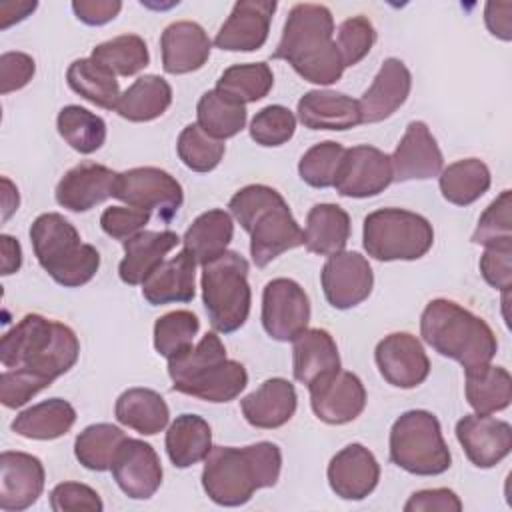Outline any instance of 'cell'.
I'll return each instance as SVG.
<instances>
[{
    "instance_id": "6da1fadb",
    "label": "cell",
    "mask_w": 512,
    "mask_h": 512,
    "mask_svg": "<svg viewBox=\"0 0 512 512\" xmlns=\"http://www.w3.org/2000/svg\"><path fill=\"white\" fill-rule=\"evenodd\" d=\"M80 356L74 330L40 314H26L0 340V402L20 408L56 378L66 374Z\"/></svg>"
},
{
    "instance_id": "7a4b0ae2",
    "label": "cell",
    "mask_w": 512,
    "mask_h": 512,
    "mask_svg": "<svg viewBox=\"0 0 512 512\" xmlns=\"http://www.w3.org/2000/svg\"><path fill=\"white\" fill-rule=\"evenodd\" d=\"M332 36L334 18L324 4H296L288 12L272 58L286 60L306 82L334 84L342 78L344 62Z\"/></svg>"
},
{
    "instance_id": "3957f363",
    "label": "cell",
    "mask_w": 512,
    "mask_h": 512,
    "mask_svg": "<svg viewBox=\"0 0 512 512\" xmlns=\"http://www.w3.org/2000/svg\"><path fill=\"white\" fill-rule=\"evenodd\" d=\"M202 488L218 506H242L260 488L280 478L282 452L274 442H256L244 448L212 446L204 460Z\"/></svg>"
},
{
    "instance_id": "277c9868",
    "label": "cell",
    "mask_w": 512,
    "mask_h": 512,
    "mask_svg": "<svg viewBox=\"0 0 512 512\" xmlns=\"http://www.w3.org/2000/svg\"><path fill=\"white\" fill-rule=\"evenodd\" d=\"M228 208L250 234V256L258 268L304 244V230L292 216L284 196L272 186H244L230 198Z\"/></svg>"
},
{
    "instance_id": "5b68a950",
    "label": "cell",
    "mask_w": 512,
    "mask_h": 512,
    "mask_svg": "<svg viewBox=\"0 0 512 512\" xmlns=\"http://www.w3.org/2000/svg\"><path fill=\"white\" fill-rule=\"evenodd\" d=\"M420 334L440 356L456 360L464 370L490 364L498 340L492 328L454 300H430L420 316Z\"/></svg>"
},
{
    "instance_id": "8992f818",
    "label": "cell",
    "mask_w": 512,
    "mask_h": 512,
    "mask_svg": "<svg viewBox=\"0 0 512 512\" xmlns=\"http://www.w3.org/2000/svg\"><path fill=\"white\" fill-rule=\"evenodd\" d=\"M172 390L206 402H230L248 384L246 368L226 358L222 340L208 332L202 340L168 360Z\"/></svg>"
},
{
    "instance_id": "52a82bcc",
    "label": "cell",
    "mask_w": 512,
    "mask_h": 512,
    "mask_svg": "<svg viewBox=\"0 0 512 512\" xmlns=\"http://www.w3.org/2000/svg\"><path fill=\"white\" fill-rule=\"evenodd\" d=\"M30 242L38 264L60 286H84L100 268V252L82 242L74 224L58 212L40 214L32 222Z\"/></svg>"
},
{
    "instance_id": "ba28073f",
    "label": "cell",
    "mask_w": 512,
    "mask_h": 512,
    "mask_svg": "<svg viewBox=\"0 0 512 512\" xmlns=\"http://www.w3.org/2000/svg\"><path fill=\"white\" fill-rule=\"evenodd\" d=\"M202 300L212 328L230 334L242 328L250 314L252 292L248 262L238 252L226 250L202 266Z\"/></svg>"
},
{
    "instance_id": "9c48e42d",
    "label": "cell",
    "mask_w": 512,
    "mask_h": 512,
    "mask_svg": "<svg viewBox=\"0 0 512 512\" xmlns=\"http://www.w3.org/2000/svg\"><path fill=\"white\" fill-rule=\"evenodd\" d=\"M390 460L416 476L444 474L452 464V454L438 418L428 410L400 414L390 430Z\"/></svg>"
},
{
    "instance_id": "30bf717a",
    "label": "cell",
    "mask_w": 512,
    "mask_h": 512,
    "mask_svg": "<svg viewBox=\"0 0 512 512\" xmlns=\"http://www.w3.org/2000/svg\"><path fill=\"white\" fill-rule=\"evenodd\" d=\"M362 244L380 262L418 260L434 244L432 224L410 210L380 208L364 218Z\"/></svg>"
},
{
    "instance_id": "8fae6325",
    "label": "cell",
    "mask_w": 512,
    "mask_h": 512,
    "mask_svg": "<svg viewBox=\"0 0 512 512\" xmlns=\"http://www.w3.org/2000/svg\"><path fill=\"white\" fill-rule=\"evenodd\" d=\"M132 208L156 212L162 220L176 216L184 202L180 182L162 168L140 166L118 174L114 196Z\"/></svg>"
},
{
    "instance_id": "7c38bea8",
    "label": "cell",
    "mask_w": 512,
    "mask_h": 512,
    "mask_svg": "<svg viewBox=\"0 0 512 512\" xmlns=\"http://www.w3.org/2000/svg\"><path fill=\"white\" fill-rule=\"evenodd\" d=\"M310 322V300L290 278H274L262 292V326L278 342H292Z\"/></svg>"
},
{
    "instance_id": "4fadbf2b",
    "label": "cell",
    "mask_w": 512,
    "mask_h": 512,
    "mask_svg": "<svg viewBox=\"0 0 512 512\" xmlns=\"http://www.w3.org/2000/svg\"><path fill=\"white\" fill-rule=\"evenodd\" d=\"M320 282L328 304L348 310L362 304L374 286L370 262L360 252H338L328 256L320 272Z\"/></svg>"
},
{
    "instance_id": "5bb4252c",
    "label": "cell",
    "mask_w": 512,
    "mask_h": 512,
    "mask_svg": "<svg viewBox=\"0 0 512 512\" xmlns=\"http://www.w3.org/2000/svg\"><path fill=\"white\" fill-rule=\"evenodd\" d=\"M392 184L390 156L374 146L346 148L334 188L346 198H370Z\"/></svg>"
},
{
    "instance_id": "9a60e30c",
    "label": "cell",
    "mask_w": 512,
    "mask_h": 512,
    "mask_svg": "<svg viewBox=\"0 0 512 512\" xmlns=\"http://www.w3.org/2000/svg\"><path fill=\"white\" fill-rule=\"evenodd\" d=\"M308 392L312 412L326 424H348L356 420L366 406V388L362 380L348 370H338L312 382Z\"/></svg>"
},
{
    "instance_id": "2e32d148",
    "label": "cell",
    "mask_w": 512,
    "mask_h": 512,
    "mask_svg": "<svg viewBox=\"0 0 512 512\" xmlns=\"http://www.w3.org/2000/svg\"><path fill=\"white\" fill-rule=\"evenodd\" d=\"M382 378L396 388H416L430 374V360L420 340L408 332L384 336L374 350Z\"/></svg>"
},
{
    "instance_id": "e0dca14e",
    "label": "cell",
    "mask_w": 512,
    "mask_h": 512,
    "mask_svg": "<svg viewBox=\"0 0 512 512\" xmlns=\"http://www.w3.org/2000/svg\"><path fill=\"white\" fill-rule=\"evenodd\" d=\"M118 488L132 500H148L162 484V464L156 450L136 438H126L110 466Z\"/></svg>"
},
{
    "instance_id": "ac0fdd59",
    "label": "cell",
    "mask_w": 512,
    "mask_h": 512,
    "mask_svg": "<svg viewBox=\"0 0 512 512\" xmlns=\"http://www.w3.org/2000/svg\"><path fill=\"white\" fill-rule=\"evenodd\" d=\"M456 438L478 468H492L512 450V426L490 414H466L456 424Z\"/></svg>"
},
{
    "instance_id": "d6986e66",
    "label": "cell",
    "mask_w": 512,
    "mask_h": 512,
    "mask_svg": "<svg viewBox=\"0 0 512 512\" xmlns=\"http://www.w3.org/2000/svg\"><path fill=\"white\" fill-rule=\"evenodd\" d=\"M392 182L428 180L442 172L444 158L436 138L422 120L406 126L402 140L390 156Z\"/></svg>"
},
{
    "instance_id": "ffe728a7",
    "label": "cell",
    "mask_w": 512,
    "mask_h": 512,
    "mask_svg": "<svg viewBox=\"0 0 512 512\" xmlns=\"http://www.w3.org/2000/svg\"><path fill=\"white\" fill-rule=\"evenodd\" d=\"M276 2L270 0H240L234 4L230 16L220 26L214 44L228 52L260 50L270 32Z\"/></svg>"
},
{
    "instance_id": "44dd1931",
    "label": "cell",
    "mask_w": 512,
    "mask_h": 512,
    "mask_svg": "<svg viewBox=\"0 0 512 512\" xmlns=\"http://www.w3.org/2000/svg\"><path fill=\"white\" fill-rule=\"evenodd\" d=\"M326 476L342 500H364L378 486L380 464L366 446L354 442L332 456Z\"/></svg>"
},
{
    "instance_id": "7402d4cb",
    "label": "cell",
    "mask_w": 512,
    "mask_h": 512,
    "mask_svg": "<svg viewBox=\"0 0 512 512\" xmlns=\"http://www.w3.org/2000/svg\"><path fill=\"white\" fill-rule=\"evenodd\" d=\"M44 466L26 452L6 450L0 454V508L20 512L30 508L44 490Z\"/></svg>"
},
{
    "instance_id": "603a6c76",
    "label": "cell",
    "mask_w": 512,
    "mask_h": 512,
    "mask_svg": "<svg viewBox=\"0 0 512 512\" xmlns=\"http://www.w3.org/2000/svg\"><path fill=\"white\" fill-rule=\"evenodd\" d=\"M118 172L96 162H80L70 168L56 186V202L70 212H86L114 196Z\"/></svg>"
},
{
    "instance_id": "cb8c5ba5",
    "label": "cell",
    "mask_w": 512,
    "mask_h": 512,
    "mask_svg": "<svg viewBox=\"0 0 512 512\" xmlns=\"http://www.w3.org/2000/svg\"><path fill=\"white\" fill-rule=\"evenodd\" d=\"M412 74L398 58H386L370 88L358 100L362 124H376L390 118L408 98Z\"/></svg>"
},
{
    "instance_id": "d4e9b609",
    "label": "cell",
    "mask_w": 512,
    "mask_h": 512,
    "mask_svg": "<svg viewBox=\"0 0 512 512\" xmlns=\"http://www.w3.org/2000/svg\"><path fill=\"white\" fill-rule=\"evenodd\" d=\"M162 68L168 74H188L200 70L210 58L212 42L204 28L190 20L172 22L160 36Z\"/></svg>"
},
{
    "instance_id": "484cf974",
    "label": "cell",
    "mask_w": 512,
    "mask_h": 512,
    "mask_svg": "<svg viewBox=\"0 0 512 512\" xmlns=\"http://www.w3.org/2000/svg\"><path fill=\"white\" fill-rule=\"evenodd\" d=\"M298 396L286 378H268L254 392L242 398L240 408L246 422L254 428H280L296 412Z\"/></svg>"
},
{
    "instance_id": "4316f807",
    "label": "cell",
    "mask_w": 512,
    "mask_h": 512,
    "mask_svg": "<svg viewBox=\"0 0 512 512\" xmlns=\"http://www.w3.org/2000/svg\"><path fill=\"white\" fill-rule=\"evenodd\" d=\"M180 242V236L172 230H142L128 238L122 242L124 258L118 266L120 280L130 286L142 284Z\"/></svg>"
},
{
    "instance_id": "83f0119b",
    "label": "cell",
    "mask_w": 512,
    "mask_h": 512,
    "mask_svg": "<svg viewBox=\"0 0 512 512\" xmlns=\"http://www.w3.org/2000/svg\"><path fill=\"white\" fill-rule=\"evenodd\" d=\"M298 120L308 130H348L362 124L358 100L332 90H310L298 100Z\"/></svg>"
},
{
    "instance_id": "f1b7e54d",
    "label": "cell",
    "mask_w": 512,
    "mask_h": 512,
    "mask_svg": "<svg viewBox=\"0 0 512 512\" xmlns=\"http://www.w3.org/2000/svg\"><path fill=\"white\" fill-rule=\"evenodd\" d=\"M194 276H196L194 256L188 250H180L170 260H164L142 282V296L152 306L190 302L196 294Z\"/></svg>"
},
{
    "instance_id": "f546056e",
    "label": "cell",
    "mask_w": 512,
    "mask_h": 512,
    "mask_svg": "<svg viewBox=\"0 0 512 512\" xmlns=\"http://www.w3.org/2000/svg\"><path fill=\"white\" fill-rule=\"evenodd\" d=\"M340 370L338 346L324 328H306L292 340V372L300 384L312 382Z\"/></svg>"
},
{
    "instance_id": "4dcf8cb0",
    "label": "cell",
    "mask_w": 512,
    "mask_h": 512,
    "mask_svg": "<svg viewBox=\"0 0 512 512\" xmlns=\"http://www.w3.org/2000/svg\"><path fill=\"white\" fill-rule=\"evenodd\" d=\"M350 238V216L338 204H316L304 226V246L312 254L332 256L344 250Z\"/></svg>"
},
{
    "instance_id": "1f68e13d",
    "label": "cell",
    "mask_w": 512,
    "mask_h": 512,
    "mask_svg": "<svg viewBox=\"0 0 512 512\" xmlns=\"http://www.w3.org/2000/svg\"><path fill=\"white\" fill-rule=\"evenodd\" d=\"M116 420L144 436L162 432L170 420L166 400L150 388H128L124 390L114 406Z\"/></svg>"
},
{
    "instance_id": "d6a6232c",
    "label": "cell",
    "mask_w": 512,
    "mask_h": 512,
    "mask_svg": "<svg viewBox=\"0 0 512 512\" xmlns=\"http://www.w3.org/2000/svg\"><path fill=\"white\" fill-rule=\"evenodd\" d=\"M76 422L74 406L64 398H50L20 412L10 428L30 440H56L64 436Z\"/></svg>"
},
{
    "instance_id": "836d02e7",
    "label": "cell",
    "mask_w": 512,
    "mask_h": 512,
    "mask_svg": "<svg viewBox=\"0 0 512 512\" xmlns=\"http://www.w3.org/2000/svg\"><path fill=\"white\" fill-rule=\"evenodd\" d=\"M212 450L210 424L198 414H180L166 432V452L176 468H190Z\"/></svg>"
},
{
    "instance_id": "e575fe53",
    "label": "cell",
    "mask_w": 512,
    "mask_h": 512,
    "mask_svg": "<svg viewBox=\"0 0 512 512\" xmlns=\"http://www.w3.org/2000/svg\"><path fill=\"white\" fill-rule=\"evenodd\" d=\"M232 236H234L232 216L222 208H214V210L202 212L190 224V228L182 238V244H184V250H188L194 256L196 264L204 266L226 252Z\"/></svg>"
},
{
    "instance_id": "d590c367",
    "label": "cell",
    "mask_w": 512,
    "mask_h": 512,
    "mask_svg": "<svg viewBox=\"0 0 512 512\" xmlns=\"http://www.w3.org/2000/svg\"><path fill=\"white\" fill-rule=\"evenodd\" d=\"M172 104L170 84L156 76L146 74L134 80L122 94L116 104L118 116L130 122H150L160 118Z\"/></svg>"
},
{
    "instance_id": "8d00e7d4",
    "label": "cell",
    "mask_w": 512,
    "mask_h": 512,
    "mask_svg": "<svg viewBox=\"0 0 512 512\" xmlns=\"http://www.w3.org/2000/svg\"><path fill=\"white\" fill-rule=\"evenodd\" d=\"M466 400L478 414H494L510 406L512 376L502 366L482 364L466 370Z\"/></svg>"
},
{
    "instance_id": "74e56055",
    "label": "cell",
    "mask_w": 512,
    "mask_h": 512,
    "mask_svg": "<svg viewBox=\"0 0 512 512\" xmlns=\"http://www.w3.org/2000/svg\"><path fill=\"white\" fill-rule=\"evenodd\" d=\"M66 82L84 100L104 110H116V104L120 100V86L116 74H112L94 58L74 60L66 70Z\"/></svg>"
},
{
    "instance_id": "f35d334b",
    "label": "cell",
    "mask_w": 512,
    "mask_h": 512,
    "mask_svg": "<svg viewBox=\"0 0 512 512\" xmlns=\"http://www.w3.org/2000/svg\"><path fill=\"white\" fill-rule=\"evenodd\" d=\"M492 176L480 158H464L448 164L440 172V192L444 200L454 206H468L484 196L490 188Z\"/></svg>"
},
{
    "instance_id": "ab89813d",
    "label": "cell",
    "mask_w": 512,
    "mask_h": 512,
    "mask_svg": "<svg viewBox=\"0 0 512 512\" xmlns=\"http://www.w3.org/2000/svg\"><path fill=\"white\" fill-rule=\"evenodd\" d=\"M198 126L216 140L236 136L246 126V106L226 96L220 90H208L200 96L196 106Z\"/></svg>"
},
{
    "instance_id": "60d3db41",
    "label": "cell",
    "mask_w": 512,
    "mask_h": 512,
    "mask_svg": "<svg viewBox=\"0 0 512 512\" xmlns=\"http://www.w3.org/2000/svg\"><path fill=\"white\" fill-rule=\"evenodd\" d=\"M128 436L122 432V428L100 422V424H90L86 426L74 442V454L76 460L94 472H106L110 470L114 456L120 448V444Z\"/></svg>"
},
{
    "instance_id": "b9f144b4",
    "label": "cell",
    "mask_w": 512,
    "mask_h": 512,
    "mask_svg": "<svg viewBox=\"0 0 512 512\" xmlns=\"http://www.w3.org/2000/svg\"><path fill=\"white\" fill-rule=\"evenodd\" d=\"M56 128L64 142L80 154H92L106 142V122L78 104L64 106L58 112Z\"/></svg>"
},
{
    "instance_id": "7bdbcfd3",
    "label": "cell",
    "mask_w": 512,
    "mask_h": 512,
    "mask_svg": "<svg viewBox=\"0 0 512 512\" xmlns=\"http://www.w3.org/2000/svg\"><path fill=\"white\" fill-rule=\"evenodd\" d=\"M274 86L272 68L266 62L252 64H234L226 68L218 82L216 90L234 98L240 104H250L262 100Z\"/></svg>"
},
{
    "instance_id": "ee69618b",
    "label": "cell",
    "mask_w": 512,
    "mask_h": 512,
    "mask_svg": "<svg viewBox=\"0 0 512 512\" xmlns=\"http://www.w3.org/2000/svg\"><path fill=\"white\" fill-rule=\"evenodd\" d=\"M90 58H94L118 76H134L150 62L148 46L138 34H122L106 40L92 48Z\"/></svg>"
},
{
    "instance_id": "f6af8a7d",
    "label": "cell",
    "mask_w": 512,
    "mask_h": 512,
    "mask_svg": "<svg viewBox=\"0 0 512 512\" xmlns=\"http://www.w3.org/2000/svg\"><path fill=\"white\" fill-rule=\"evenodd\" d=\"M200 320L188 310H174L160 316L154 324V348L166 360L192 348Z\"/></svg>"
},
{
    "instance_id": "bcb514c9",
    "label": "cell",
    "mask_w": 512,
    "mask_h": 512,
    "mask_svg": "<svg viewBox=\"0 0 512 512\" xmlns=\"http://www.w3.org/2000/svg\"><path fill=\"white\" fill-rule=\"evenodd\" d=\"M346 148L340 142L324 140L304 152L298 162L300 178L312 188H330L338 176Z\"/></svg>"
},
{
    "instance_id": "7dc6e473",
    "label": "cell",
    "mask_w": 512,
    "mask_h": 512,
    "mask_svg": "<svg viewBox=\"0 0 512 512\" xmlns=\"http://www.w3.org/2000/svg\"><path fill=\"white\" fill-rule=\"evenodd\" d=\"M178 158L194 172L214 170L224 156V142L208 136L198 124H188L178 136Z\"/></svg>"
},
{
    "instance_id": "c3c4849f",
    "label": "cell",
    "mask_w": 512,
    "mask_h": 512,
    "mask_svg": "<svg viewBox=\"0 0 512 512\" xmlns=\"http://www.w3.org/2000/svg\"><path fill=\"white\" fill-rule=\"evenodd\" d=\"M296 130V116L280 104H270L256 112L250 122V138L260 146H282Z\"/></svg>"
},
{
    "instance_id": "681fc988",
    "label": "cell",
    "mask_w": 512,
    "mask_h": 512,
    "mask_svg": "<svg viewBox=\"0 0 512 512\" xmlns=\"http://www.w3.org/2000/svg\"><path fill=\"white\" fill-rule=\"evenodd\" d=\"M512 194L510 190H502L498 198L490 202V206L482 212L478 226L472 234V242L480 246H490L496 242L512 240Z\"/></svg>"
},
{
    "instance_id": "f907efd6",
    "label": "cell",
    "mask_w": 512,
    "mask_h": 512,
    "mask_svg": "<svg viewBox=\"0 0 512 512\" xmlns=\"http://www.w3.org/2000/svg\"><path fill=\"white\" fill-rule=\"evenodd\" d=\"M376 30L366 16H352L338 28L336 46L340 50L344 68L358 64L374 46Z\"/></svg>"
},
{
    "instance_id": "816d5d0a",
    "label": "cell",
    "mask_w": 512,
    "mask_h": 512,
    "mask_svg": "<svg viewBox=\"0 0 512 512\" xmlns=\"http://www.w3.org/2000/svg\"><path fill=\"white\" fill-rule=\"evenodd\" d=\"M50 508L54 512H102L104 504L94 488L80 482H62L50 492Z\"/></svg>"
},
{
    "instance_id": "f5cc1de1",
    "label": "cell",
    "mask_w": 512,
    "mask_h": 512,
    "mask_svg": "<svg viewBox=\"0 0 512 512\" xmlns=\"http://www.w3.org/2000/svg\"><path fill=\"white\" fill-rule=\"evenodd\" d=\"M484 254L480 258V272L484 280L502 292H510L512 288V240L496 242L484 246Z\"/></svg>"
},
{
    "instance_id": "db71d44e",
    "label": "cell",
    "mask_w": 512,
    "mask_h": 512,
    "mask_svg": "<svg viewBox=\"0 0 512 512\" xmlns=\"http://www.w3.org/2000/svg\"><path fill=\"white\" fill-rule=\"evenodd\" d=\"M150 216H152L150 212L140 210V208L110 206L102 212L100 226L108 236H112L120 242H126L128 238L142 232V228L150 222Z\"/></svg>"
},
{
    "instance_id": "11a10c76",
    "label": "cell",
    "mask_w": 512,
    "mask_h": 512,
    "mask_svg": "<svg viewBox=\"0 0 512 512\" xmlns=\"http://www.w3.org/2000/svg\"><path fill=\"white\" fill-rule=\"evenodd\" d=\"M36 72L34 58L24 52H4L0 56V92L10 94L24 88Z\"/></svg>"
},
{
    "instance_id": "9f6ffc18",
    "label": "cell",
    "mask_w": 512,
    "mask_h": 512,
    "mask_svg": "<svg viewBox=\"0 0 512 512\" xmlns=\"http://www.w3.org/2000/svg\"><path fill=\"white\" fill-rule=\"evenodd\" d=\"M460 512L462 502L450 488H428L414 492L404 504V512Z\"/></svg>"
},
{
    "instance_id": "6f0895ef",
    "label": "cell",
    "mask_w": 512,
    "mask_h": 512,
    "mask_svg": "<svg viewBox=\"0 0 512 512\" xmlns=\"http://www.w3.org/2000/svg\"><path fill=\"white\" fill-rule=\"evenodd\" d=\"M72 10L80 22H84L88 26H102L120 14L122 2H118V0H74Z\"/></svg>"
},
{
    "instance_id": "680465c9",
    "label": "cell",
    "mask_w": 512,
    "mask_h": 512,
    "mask_svg": "<svg viewBox=\"0 0 512 512\" xmlns=\"http://www.w3.org/2000/svg\"><path fill=\"white\" fill-rule=\"evenodd\" d=\"M512 2H488L484 8V22L500 40H512Z\"/></svg>"
},
{
    "instance_id": "91938a15",
    "label": "cell",
    "mask_w": 512,
    "mask_h": 512,
    "mask_svg": "<svg viewBox=\"0 0 512 512\" xmlns=\"http://www.w3.org/2000/svg\"><path fill=\"white\" fill-rule=\"evenodd\" d=\"M0 246H2V274L10 276L20 270L22 266V248L20 242L8 234L0 236Z\"/></svg>"
},
{
    "instance_id": "94428289",
    "label": "cell",
    "mask_w": 512,
    "mask_h": 512,
    "mask_svg": "<svg viewBox=\"0 0 512 512\" xmlns=\"http://www.w3.org/2000/svg\"><path fill=\"white\" fill-rule=\"evenodd\" d=\"M34 10H36V2H4L0 6V28L6 30L14 22L24 20Z\"/></svg>"
},
{
    "instance_id": "6125c7cd",
    "label": "cell",
    "mask_w": 512,
    "mask_h": 512,
    "mask_svg": "<svg viewBox=\"0 0 512 512\" xmlns=\"http://www.w3.org/2000/svg\"><path fill=\"white\" fill-rule=\"evenodd\" d=\"M2 188H4V192H2V206H4L2 220L6 222L18 210L20 198H18V188L6 176H2Z\"/></svg>"
}]
</instances>
